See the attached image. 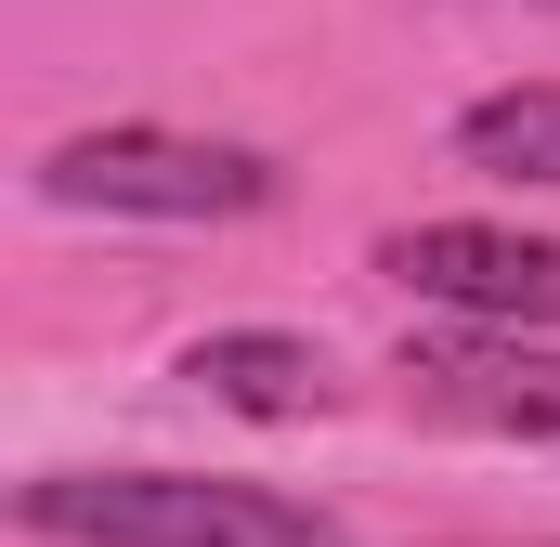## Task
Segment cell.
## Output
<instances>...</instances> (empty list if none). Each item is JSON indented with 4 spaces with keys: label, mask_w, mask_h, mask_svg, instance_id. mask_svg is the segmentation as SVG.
I'll use <instances>...</instances> for the list:
<instances>
[{
    "label": "cell",
    "mask_w": 560,
    "mask_h": 547,
    "mask_svg": "<svg viewBox=\"0 0 560 547\" xmlns=\"http://www.w3.org/2000/svg\"><path fill=\"white\" fill-rule=\"evenodd\" d=\"M183 379H196L209 405H235V417H275V430L339 405L326 352H313V339H287V326H209V339L183 352Z\"/></svg>",
    "instance_id": "5"
},
{
    "label": "cell",
    "mask_w": 560,
    "mask_h": 547,
    "mask_svg": "<svg viewBox=\"0 0 560 547\" xmlns=\"http://www.w3.org/2000/svg\"><path fill=\"white\" fill-rule=\"evenodd\" d=\"M405 405L443 430H482V443H560V352L548 339H509V326H430L405 339Z\"/></svg>",
    "instance_id": "3"
},
{
    "label": "cell",
    "mask_w": 560,
    "mask_h": 547,
    "mask_svg": "<svg viewBox=\"0 0 560 547\" xmlns=\"http://www.w3.org/2000/svg\"><path fill=\"white\" fill-rule=\"evenodd\" d=\"M378 274L443 300L456 326H509V339L560 326V248L548 235H509V222H405L378 248Z\"/></svg>",
    "instance_id": "4"
},
{
    "label": "cell",
    "mask_w": 560,
    "mask_h": 547,
    "mask_svg": "<svg viewBox=\"0 0 560 547\" xmlns=\"http://www.w3.org/2000/svg\"><path fill=\"white\" fill-rule=\"evenodd\" d=\"M535 13H560V0H535Z\"/></svg>",
    "instance_id": "7"
},
{
    "label": "cell",
    "mask_w": 560,
    "mask_h": 547,
    "mask_svg": "<svg viewBox=\"0 0 560 547\" xmlns=\"http://www.w3.org/2000/svg\"><path fill=\"white\" fill-rule=\"evenodd\" d=\"M39 196H52V209H118V222H235V209L275 196V156H261V143L118 118V131L52 143V156H39Z\"/></svg>",
    "instance_id": "2"
},
{
    "label": "cell",
    "mask_w": 560,
    "mask_h": 547,
    "mask_svg": "<svg viewBox=\"0 0 560 547\" xmlns=\"http://www.w3.org/2000/svg\"><path fill=\"white\" fill-rule=\"evenodd\" d=\"M456 156L495 170V183H548L560 196V79H522V92H482L456 118Z\"/></svg>",
    "instance_id": "6"
},
{
    "label": "cell",
    "mask_w": 560,
    "mask_h": 547,
    "mask_svg": "<svg viewBox=\"0 0 560 547\" xmlns=\"http://www.w3.org/2000/svg\"><path fill=\"white\" fill-rule=\"evenodd\" d=\"M13 522L52 547H352L326 509L209 469H39L13 482Z\"/></svg>",
    "instance_id": "1"
}]
</instances>
